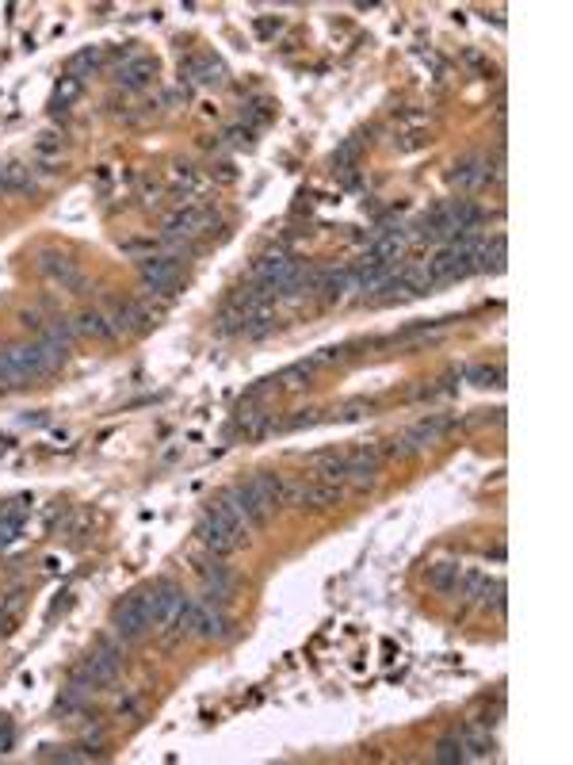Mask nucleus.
Instances as JSON below:
<instances>
[{
  "instance_id": "obj_1",
  "label": "nucleus",
  "mask_w": 573,
  "mask_h": 765,
  "mask_svg": "<svg viewBox=\"0 0 573 765\" xmlns=\"http://www.w3.org/2000/svg\"><path fill=\"white\" fill-rule=\"evenodd\" d=\"M279 497H283V479H275V475H257V479H249L245 487L226 490L219 502L241 520V528L249 532V528L264 525V520L275 513Z\"/></svg>"
},
{
  "instance_id": "obj_2",
  "label": "nucleus",
  "mask_w": 573,
  "mask_h": 765,
  "mask_svg": "<svg viewBox=\"0 0 573 765\" xmlns=\"http://www.w3.org/2000/svg\"><path fill=\"white\" fill-rule=\"evenodd\" d=\"M481 246H486V241H478L474 234L448 241V246H443L436 257L428 261L432 279H436V284H448V279H463V276H470V272H478Z\"/></svg>"
},
{
  "instance_id": "obj_3",
  "label": "nucleus",
  "mask_w": 573,
  "mask_h": 765,
  "mask_svg": "<svg viewBox=\"0 0 573 765\" xmlns=\"http://www.w3.org/2000/svg\"><path fill=\"white\" fill-rule=\"evenodd\" d=\"M199 540H203V547L214 555V559H222V555H229V552H237L241 544H245V528H241V520L229 513V509L222 505V502H214L207 513H203V525H199Z\"/></svg>"
},
{
  "instance_id": "obj_4",
  "label": "nucleus",
  "mask_w": 573,
  "mask_h": 765,
  "mask_svg": "<svg viewBox=\"0 0 573 765\" xmlns=\"http://www.w3.org/2000/svg\"><path fill=\"white\" fill-rule=\"evenodd\" d=\"M172 628L180 632V635H195V640H226L229 620L222 616V608L214 605V601H203V597H187Z\"/></svg>"
},
{
  "instance_id": "obj_5",
  "label": "nucleus",
  "mask_w": 573,
  "mask_h": 765,
  "mask_svg": "<svg viewBox=\"0 0 573 765\" xmlns=\"http://www.w3.org/2000/svg\"><path fill=\"white\" fill-rule=\"evenodd\" d=\"M340 487L333 482H295V487H287L283 482V497H279V505H298V509H329V505H340Z\"/></svg>"
},
{
  "instance_id": "obj_6",
  "label": "nucleus",
  "mask_w": 573,
  "mask_h": 765,
  "mask_svg": "<svg viewBox=\"0 0 573 765\" xmlns=\"http://www.w3.org/2000/svg\"><path fill=\"white\" fill-rule=\"evenodd\" d=\"M111 628L119 640H138V635H146L153 628L149 620V608H146V593H134L126 597V601L111 612Z\"/></svg>"
},
{
  "instance_id": "obj_7",
  "label": "nucleus",
  "mask_w": 573,
  "mask_h": 765,
  "mask_svg": "<svg viewBox=\"0 0 573 765\" xmlns=\"http://www.w3.org/2000/svg\"><path fill=\"white\" fill-rule=\"evenodd\" d=\"M443 429H448L443 417H425V421H417L413 429H405L402 437L390 444V452L394 455H417V452H425L428 444H436L443 437Z\"/></svg>"
},
{
  "instance_id": "obj_8",
  "label": "nucleus",
  "mask_w": 573,
  "mask_h": 765,
  "mask_svg": "<svg viewBox=\"0 0 573 765\" xmlns=\"http://www.w3.org/2000/svg\"><path fill=\"white\" fill-rule=\"evenodd\" d=\"M184 590L180 585H172V582H161L157 590H149L146 593V608H149V620L153 624H176V616H180V608H184Z\"/></svg>"
},
{
  "instance_id": "obj_9",
  "label": "nucleus",
  "mask_w": 573,
  "mask_h": 765,
  "mask_svg": "<svg viewBox=\"0 0 573 765\" xmlns=\"http://www.w3.org/2000/svg\"><path fill=\"white\" fill-rule=\"evenodd\" d=\"M119 666H123V655H119V647H104V650H96V655L84 662V670L76 673V685H81V688L107 685V681L115 678V673H119Z\"/></svg>"
},
{
  "instance_id": "obj_10",
  "label": "nucleus",
  "mask_w": 573,
  "mask_h": 765,
  "mask_svg": "<svg viewBox=\"0 0 573 765\" xmlns=\"http://www.w3.org/2000/svg\"><path fill=\"white\" fill-rule=\"evenodd\" d=\"M138 272H142V284L149 291H172L180 279V257H146Z\"/></svg>"
},
{
  "instance_id": "obj_11",
  "label": "nucleus",
  "mask_w": 573,
  "mask_h": 765,
  "mask_svg": "<svg viewBox=\"0 0 573 765\" xmlns=\"http://www.w3.org/2000/svg\"><path fill=\"white\" fill-rule=\"evenodd\" d=\"M378 463H382V452L375 448V444H363V448L348 452V482H355V487H367V482H375Z\"/></svg>"
},
{
  "instance_id": "obj_12",
  "label": "nucleus",
  "mask_w": 573,
  "mask_h": 765,
  "mask_svg": "<svg viewBox=\"0 0 573 765\" xmlns=\"http://www.w3.org/2000/svg\"><path fill=\"white\" fill-rule=\"evenodd\" d=\"M38 272L50 276L61 287H81V272L73 268V261L66 257V253H54V249L38 253Z\"/></svg>"
},
{
  "instance_id": "obj_13",
  "label": "nucleus",
  "mask_w": 573,
  "mask_h": 765,
  "mask_svg": "<svg viewBox=\"0 0 573 765\" xmlns=\"http://www.w3.org/2000/svg\"><path fill=\"white\" fill-rule=\"evenodd\" d=\"M405 246H410V234L398 226V230H386L371 249H367V257H363V264H394L405 253Z\"/></svg>"
},
{
  "instance_id": "obj_14",
  "label": "nucleus",
  "mask_w": 573,
  "mask_h": 765,
  "mask_svg": "<svg viewBox=\"0 0 573 765\" xmlns=\"http://www.w3.org/2000/svg\"><path fill=\"white\" fill-rule=\"evenodd\" d=\"M214 222V214L211 211H199V207H187V211H180V214H172L169 219V230L164 234L169 238H191V234H203Z\"/></svg>"
},
{
  "instance_id": "obj_15",
  "label": "nucleus",
  "mask_w": 573,
  "mask_h": 765,
  "mask_svg": "<svg viewBox=\"0 0 573 765\" xmlns=\"http://www.w3.org/2000/svg\"><path fill=\"white\" fill-rule=\"evenodd\" d=\"M73 329H76V337H92V341H115L119 337L115 334V326H111V318L99 314V310H84L73 322Z\"/></svg>"
},
{
  "instance_id": "obj_16",
  "label": "nucleus",
  "mask_w": 573,
  "mask_h": 765,
  "mask_svg": "<svg viewBox=\"0 0 573 765\" xmlns=\"http://www.w3.org/2000/svg\"><path fill=\"white\" fill-rule=\"evenodd\" d=\"M111 326H115V334H146V329H149V314L138 302H123L119 310L111 314Z\"/></svg>"
},
{
  "instance_id": "obj_17",
  "label": "nucleus",
  "mask_w": 573,
  "mask_h": 765,
  "mask_svg": "<svg viewBox=\"0 0 573 765\" xmlns=\"http://www.w3.org/2000/svg\"><path fill=\"white\" fill-rule=\"evenodd\" d=\"M451 184H455V188H463V191H470V188H481V184H489V161L474 157V161H463V165H455V173H451Z\"/></svg>"
},
{
  "instance_id": "obj_18",
  "label": "nucleus",
  "mask_w": 573,
  "mask_h": 765,
  "mask_svg": "<svg viewBox=\"0 0 573 765\" xmlns=\"http://www.w3.org/2000/svg\"><path fill=\"white\" fill-rule=\"evenodd\" d=\"M153 73H157V61H153V58H131L126 66H119L115 81H119L123 88H142Z\"/></svg>"
},
{
  "instance_id": "obj_19",
  "label": "nucleus",
  "mask_w": 573,
  "mask_h": 765,
  "mask_svg": "<svg viewBox=\"0 0 573 765\" xmlns=\"http://www.w3.org/2000/svg\"><path fill=\"white\" fill-rule=\"evenodd\" d=\"M463 743V761H474V758H489L493 754V738L481 731V727H470L466 735H458Z\"/></svg>"
},
{
  "instance_id": "obj_20",
  "label": "nucleus",
  "mask_w": 573,
  "mask_h": 765,
  "mask_svg": "<svg viewBox=\"0 0 573 765\" xmlns=\"http://www.w3.org/2000/svg\"><path fill=\"white\" fill-rule=\"evenodd\" d=\"M199 574H203V585H207V597H211L214 605H219L222 597L229 593V574H226V567H219V563H203Z\"/></svg>"
},
{
  "instance_id": "obj_21",
  "label": "nucleus",
  "mask_w": 573,
  "mask_h": 765,
  "mask_svg": "<svg viewBox=\"0 0 573 765\" xmlns=\"http://www.w3.org/2000/svg\"><path fill=\"white\" fill-rule=\"evenodd\" d=\"M187 76L195 85H222L226 81V69H222V61H214V58H195L187 66Z\"/></svg>"
},
{
  "instance_id": "obj_22",
  "label": "nucleus",
  "mask_w": 573,
  "mask_h": 765,
  "mask_svg": "<svg viewBox=\"0 0 573 765\" xmlns=\"http://www.w3.org/2000/svg\"><path fill=\"white\" fill-rule=\"evenodd\" d=\"M458 578H463V570H458L455 563H436L428 567V585L440 593H455L458 590Z\"/></svg>"
},
{
  "instance_id": "obj_23",
  "label": "nucleus",
  "mask_w": 573,
  "mask_h": 765,
  "mask_svg": "<svg viewBox=\"0 0 573 765\" xmlns=\"http://www.w3.org/2000/svg\"><path fill=\"white\" fill-rule=\"evenodd\" d=\"M317 475H322V482H333V487L348 482V455H325L317 463Z\"/></svg>"
},
{
  "instance_id": "obj_24",
  "label": "nucleus",
  "mask_w": 573,
  "mask_h": 765,
  "mask_svg": "<svg viewBox=\"0 0 573 765\" xmlns=\"http://www.w3.org/2000/svg\"><path fill=\"white\" fill-rule=\"evenodd\" d=\"M478 268H481V272H501V268H505V238H493L489 246H481Z\"/></svg>"
},
{
  "instance_id": "obj_25",
  "label": "nucleus",
  "mask_w": 573,
  "mask_h": 765,
  "mask_svg": "<svg viewBox=\"0 0 573 765\" xmlns=\"http://www.w3.org/2000/svg\"><path fill=\"white\" fill-rule=\"evenodd\" d=\"M20 528H23L20 509H0V547H8L12 540H16Z\"/></svg>"
},
{
  "instance_id": "obj_26",
  "label": "nucleus",
  "mask_w": 573,
  "mask_h": 765,
  "mask_svg": "<svg viewBox=\"0 0 573 765\" xmlns=\"http://www.w3.org/2000/svg\"><path fill=\"white\" fill-rule=\"evenodd\" d=\"M466 379L474 382V387H501V379H505V367L478 364V367H470V372H466Z\"/></svg>"
},
{
  "instance_id": "obj_27",
  "label": "nucleus",
  "mask_w": 573,
  "mask_h": 765,
  "mask_svg": "<svg viewBox=\"0 0 573 765\" xmlns=\"http://www.w3.org/2000/svg\"><path fill=\"white\" fill-rule=\"evenodd\" d=\"M478 597H481V605H486V608H493V612H505V582H501V578H493V582H481Z\"/></svg>"
},
{
  "instance_id": "obj_28",
  "label": "nucleus",
  "mask_w": 573,
  "mask_h": 765,
  "mask_svg": "<svg viewBox=\"0 0 573 765\" xmlns=\"http://www.w3.org/2000/svg\"><path fill=\"white\" fill-rule=\"evenodd\" d=\"M96 61H99V50H96V46H88V50H81V54H76V58L69 61V76H73V81H76V76H81L84 69H92V66H96Z\"/></svg>"
},
{
  "instance_id": "obj_29",
  "label": "nucleus",
  "mask_w": 573,
  "mask_h": 765,
  "mask_svg": "<svg viewBox=\"0 0 573 765\" xmlns=\"http://www.w3.org/2000/svg\"><path fill=\"white\" fill-rule=\"evenodd\" d=\"M436 761H463V743L455 738H443V743L436 746Z\"/></svg>"
},
{
  "instance_id": "obj_30",
  "label": "nucleus",
  "mask_w": 573,
  "mask_h": 765,
  "mask_svg": "<svg viewBox=\"0 0 573 765\" xmlns=\"http://www.w3.org/2000/svg\"><path fill=\"white\" fill-rule=\"evenodd\" d=\"M76 88H81V81H73V76H69V81H66V88H58V96H54V104H61V108H66V104H69V100L76 96Z\"/></svg>"
},
{
  "instance_id": "obj_31",
  "label": "nucleus",
  "mask_w": 573,
  "mask_h": 765,
  "mask_svg": "<svg viewBox=\"0 0 573 765\" xmlns=\"http://www.w3.org/2000/svg\"><path fill=\"white\" fill-rule=\"evenodd\" d=\"M43 758H54V761H88L92 754H81V750H58V754H43Z\"/></svg>"
},
{
  "instance_id": "obj_32",
  "label": "nucleus",
  "mask_w": 573,
  "mask_h": 765,
  "mask_svg": "<svg viewBox=\"0 0 573 765\" xmlns=\"http://www.w3.org/2000/svg\"><path fill=\"white\" fill-rule=\"evenodd\" d=\"M8 750H12V723L0 716V754H8Z\"/></svg>"
},
{
  "instance_id": "obj_33",
  "label": "nucleus",
  "mask_w": 573,
  "mask_h": 765,
  "mask_svg": "<svg viewBox=\"0 0 573 765\" xmlns=\"http://www.w3.org/2000/svg\"><path fill=\"white\" fill-rule=\"evenodd\" d=\"M226 138H229V142H234V146H241V142L249 146V131H241V126H234V131H229Z\"/></svg>"
}]
</instances>
